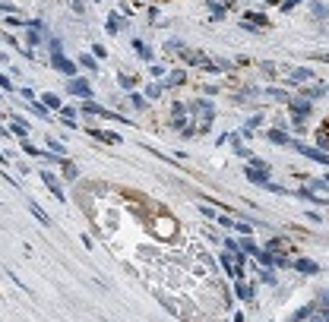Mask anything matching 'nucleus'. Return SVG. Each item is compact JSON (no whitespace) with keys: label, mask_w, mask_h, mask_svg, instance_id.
<instances>
[{"label":"nucleus","mask_w":329,"mask_h":322,"mask_svg":"<svg viewBox=\"0 0 329 322\" xmlns=\"http://www.w3.org/2000/svg\"><path fill=\"white\" fill-rule=\"evenodd\" d=\"M51 63H54L57 66V73H64V76H76V73H79V63H73V60H66V57L61 54V48H57V51H51Z\"/></svg>","instance_id":"f257e3e1"},{"label":"nucleus","mask_w":329,"mask_h":322,"mask_svg":"<svg viewBox=\"0 0 329 322\" xmlns=\"http://www.w3.org/2000/svg\"><path fill=\"white\" fill-rule=\"evenodd\" d=\"M291 148H297L301 155H307V158L320 161V164H329V152H323V148H310V146H304L301 139H295V142H291Z\"/></svg>","instance_id":"f03ea898"},{"label":"nucleus","mask_w":329,"mask_h":322,"mask_svg":"<svg viewBox=\"0 0 329 322\" xmlns=\"http://www.w3.org/2000/svg\"><path fill=\"white\" fill-rule=\"evenodd\" d=\"M38 177H41L44 183H48V190L54 193V199H57V202H64V199H66V196H64V186H61V180H57V177L51 174V171H38Z\"/></svg>","instance_id":"7ed1b4c3"},{"label":"nucleus","mask_w":329,"mask_h":322,"mask_svg":"<svg viewBox=\"0 0 329 322\" xmlns=\"http://www.w3.org/2000/svg\"><path fill=\"white\" fill-rule=\"evenodd\" d=\"M244 29H266L269 26V19H266V13H244V22H241Z\"/></svg>","instance_id":"20e7f679"},{"label":"nucleus","mask_w":329,"mask_h":322,"mask_svg":"<svg viewBox=\"0 0 329 322\" xmlns=\"http://www.w3.org/2000/svg\"><path fill=\"white\" fill-rule=\"evenodd\" d=\"M86 133H89L92 139H101V142H114V146H121V136H117V133L99 130V126H86Z\"/></svg>","instance_id":"39448f33"},{"label":"nucleus","mask_w":329,"mask_h":322,"mask_svg":"<svg viewBox=\"0 0 329 322\" xmlns=\"http://www.w3.org/2000/svg\"><path fill=\"white\" fill-rule=\"evenodd\" d=\"M288 108L295 117H307L310 114V98H288Z\"/></svg>","instance_id":"423d86ee"},{"label":"nucleus","mask_w":329,"mask_h":322,"mask_svg":"<svg viewBox=\"0 0 329 322\" xmlns=\"http://www.w3.org/2000/svg\"><path fill=\"white\" fill-rule=\"evenodd\" d=\"M244 174H247V180H253V183H260V186H263V183L269 180V171H263V168H257V164H250V168H247Z\"/></svg>","instance_id":"0eeeda50"},{"label":"nucleus","mask_w":329,"mask_h":322,"mask_svg":"<svg viewBox=\"0 0 329 322\" xmlns=\"http://www.w3.org/2000/svg\"><path fill=\"white\" fill-rule=\"evenodd\" d=\"M266 250H272L275 256H285V253H295L297 246H295V243H288V240H272V243L266 246Z\"/></svg>","instance_id":"6e6552de"},{"label":"nucleus","mask_w":329,"mask_h":322,"mask_svg":"<svg viewBox=\"0 0 329 322\" xmlns=\"http://www.w3.org/2000/svg\"><path fill=\"white\" fill-rule=\"evenodd\" d=\"M288 79H291V82H310V79H313V70H304V66L288 70Z\"/></svg>","instance_id":"1a4fd4ad"},{"label":"nucleus","mask_w":329,"mask_h":322,"mask_svg":"<svg viewBox=\"0 0 329 322\" xmlns=\"http://www.w3.org/2000/svg\"><path fill=\"white\" fill-rule=\"evenodd\" d=\"M70 92H73V95H92V86H89L86 79H76V76H73V82H70Z\"/></svg>","instance_id":"9d476101"},{"label":"nucleus","mask_w":329,"mask_h":322,"mask_svg":"<svg viewBox=\"0 0 329 322\" xmlns=\"http://www.w3.org/2000/svg\"><path fill=\"white\" fill-rule=\"evenodd\" d=\"M61 168H64V177H66V180H79V168H76L73 161L61 158Z\"/></svg>","instance_id":"9b49d317"},{"label":"nucleus","mask_w":329,"mask_h":322,"mask_svg":"<svg viewBox=\"0 0 329 322\" xmlns=\"http://www.w3.org/2000/svg\"><path fill=\"white\" fill-rule=\"evenodd\" d=\"M10 120H13V123H10V136H19V139H26V133H29V126H26V123H22V120H19V117H10Z\"/></svg>","instance_id":"f8f14e48"},{"label":"nucleus","mask_w":329,"mask_h":322,"mask_svg":"<svg viewBox=\"0 0 329 322\" xmlns=\"http://www.w3.org/2000/svg\"><path fill=\"white\" fill-rule=\"evenodd\" d=\"M295 268H297V272H304V275L320 272V265H317V262H310V259H297V262H295Z\"/></svg>","instance_id":"ddd939ff"},{"label":"nucleus","mask_w":329,"mask_h":322,"mask_svg":"<svg viewBox=\"0 0 329 322\" xmlns=\"http://www.w3.org/2000/svg\"><path fill=\"white\" fill-rule=\"evenodd\" d=\"M323 92H326V86H320V82H317V86H304V88H301L304 98H320Z\"/></svg>","instance_id":"4468645a"},{"label":"nucleus","mask_w":329,"mask_h":322,"mask_svg":"<svg viewBox=\"0 0 329 322\" xmlns=\"http://www.w3.org/2000/svg\"><path fill=\"white\" fill-rule=\"evenodd\" d=\"M104 29H108L111 35H117V32H121V29H124V19L117 16V13H111V16H108V26H104Z\"/></svg>","instance_id":"2eb2a0df"},{"label":"nucleus","mask_w":329,"mask_h":322,"mask_svg":"<svg viewBox=\"0 0 329 322\" xmlns=\"http://www.w3.org/2000/svg\"><path fill=\"white\" fill-rule=\"evenodd\" d=\"M133 51H136V57H143V60H152V51L146 48V41L136 38V41H133Z\"/></svg>","instance_id":"dca6fc26"},{"label":"nucleus","mask_w":329,"mask_h":322,"mask_svg":"<svg viewBox=\"0 0 329 322\" xmlns=\"http://www.w3.org/2000/svg\"><path fill=\"white\" fill-rule=\"evenodd\" d=\"M237 246H241V250H244V253H250V256H257V253H260V246H257V243H253V240H250V234H244V240H241V243H237Z\"/></svg>","instance_id":"f3484780"},{"label":"nucleus","mask_w":329,"mask_h":322,"mask_svg":"<svg viewBox=\"0 0 329 322\" xmlns=\"http://www.w3.org/2000/svg\"><path fill=\"white\" fill-rule=\"evenodd\" d=\"M76 63L82 66V70H89V73H95V70H99V63H95V57H89V54H82Z\"/></svg>","instance_id":"a211bd4d"},{"label":"nucleus","mask_w":329,"mask_h":322,"mask_svg":"<svg viewBox=\"0 0 329 322\" xmlns=\"http://www.w3.org/2000/svg\"><path fill=\"white\" fill-rule=\"evenodd\" d=\"M266 136H269V142H275V146H288V136H285V133H279V130H269Z\"/></svg>","instance_id":"6ab92c4d"},{"label":"nucleus","mask_w":329,"mask_h":322,"mask_svg":"<svg viewBox=\"0 0 329 322\" xmlns=\"http://www.w3.org/2000/svg\"><path fill=\"white\" fill-rule=\"evenodd\" d=\"M234 152L241 155V158H247V161L253 158V152H250V148H247V146H241V136H234Z\"/></svg>","instance_id":"aec40b11"},{"label":"nucleus","mask_w":329,"mask_h":322,"mask_svg":"<svg viewBox=\"0 0 329 322\" xmlns=\"http://www.w3.org/2000/svg\"><path fill=\"white\" fill-rule=\"evenodd\" d=\"M29 208H32V215H35V218H38L41 224H51V218H48V212H44L41 205H35V202H32V205H29Z\"/></svg>","instance_id":"412c9836"},{"label":"nucleus","mask_w":329,"mask_h":322,"mask_svg":"<svg viewBox=\"0 0 329 322\" xmlns=\"http://www.w3.org/2000/svg\"><path fill=\"white\" fill-rule=\"evenodd\" d=\"M19 146H22V152H26V155H35V158H38V148H35V146H32V142H29V139H22Z\"/></svg>","instance_id":"4be33fe9"},{"label":"nucleus","mask_w":329,"mask_h":322,"mask_svg":"<svg viewBox=\"0 0 329 322\" xmlns=\"http://www.w3.org/2000/svg\"><path fill=\"white\" fill-rule=\"evenodd\" d=\"M44 104H48V108H61V98H57L54 92H48L44 95Z\"/></svg>","instance_id":"5701e85b"},{"label":"nucleus","mask_w":329,"mask_h":322,"mask_svg":"<svg viewBox=\"0 0 329 322\" xmlns=\"http://www.w3.org/2000/svg\"><path fill=\"white\" fill-rule=\"evenodd\" d=\"M26 41H29V44H41V38H38V29H35V26H32V29H29V35H26Z\"/></svg>","instance_id":"b1692460"},{"label":"nucleus","mask_w":329,"mask_h":322,"mask_svg":"<svg viewBox=\"0 0 329 322\" xmlns=\"http://www.w3.org/2000/svg\"><path fill=\"white\" fill-rule=\"evenodd\" d=\"M146 95H149V98H159V95H162V86H159V82H152V86L146 88Z\"/></svg>","instance_id":"393cba45"},{"label":"nucleus","mask_w":329,"mask_h":322,"mask_svg":"<svg viewBox=\"0 0 329 322\" xmlns=\"http://www.w3.org/2000/svg\"><path fill=\"white\" fill-rule=\"evenodd\" d=\"M48 146H51V152H54V155H61V158H64V146L57 139H48Z\"/></svg>","instance_id":"a878e982"},{"label":"nucleus","mask_w":329,"mask_h":322,"mask_svg":"<svg viewBox=\"0 0 329 322\" xmlns=\"http://www.w3.org/2000/svg\"><path fill=\"white\" fill-rule=\"evenodd\" d=\"M0 88H3V92H13V82H10V76H3V73H0Z\"/></svg>","instance_id":"bb28decb"},{"label":"nucleus","mask_w":329,"mask_h":322,"mask_svg":"<svg viewBox=\"0 0 329 322\" xmlns=\"http://www.w3.org/2000/svg\"><path fill=\"white\" fill-rule=\"evenodd\" d=\"M117 79H121L124 88H133V86H136V79H133V76H117Z\"/></svg>","instance_id":"cd10ccee"},{"label":"nucleus","mask_w":329,"mask_h":322,"mask_svg":"<svg viewBox=\"0 0 329 322\" xmlns=\"http://www.w3.org/2000/svg\"><path fill=\"white\" fill-rule=\"evenodd\" d=\"M184 79H187V76H184V73H181V70H177V73H174V76H171L168 82H171V86H181V82H184Z\"/></svg>","instance_id":"c85d7f7f"},{"label":"nucleus","mask_w":329,"mask_h":322,"mask_svg":"<svg viewBox=\"0 0 329 322\" xmlns=\"http://www.w3.org/2000/svg\"><path fill=\"white\" fill-rule=\"evenodd\" d=\"M19 95H22V98H26V101H35V95H32V88H19Z\"/></svg>","instance_id":"c756f323"},{"label":"nucleus","mask_w":329,"mask_h":322,"mask_svg":"<svg viewBox=\"0 0 329 322\" xmlns=\"http://www.w3.org/2000/svg\"><path fill=\"white\" fill-rule=\"evenodd\" d=\"M297 3H301V0H282V10H285V13H288V10H291V6H297Z\"/></svg>","instance_id":"7c9ffc66"},{"label":"nucleus","mask_w":329,"mask_h":322,"mask_svg":"<svg viewBox=\"0 0 329 322\" xmlns=\"http://www.w3.org/2000/svg\"><path fill=\"white\" fill-rule=\"evenodd\" d=\"M234 228L241 231V234H250V224H244V221H234Z\"/></svg>","instance_id":"2f4dec72"},{"label":"nucleus","mask_w":329,"mask_h":322,"mask_svg":"<svg viewBox=\"0 0 329 322\" xmlns=\"http://www.w3.org/2000/svg\"><path fill=\"white\" fill-rule=\"evenodd\" d=\"M215 221H219L222 228H234V221H231V218H225V215H222V218H215Z\"/></svg>","instance_id":"473e14b6"},{"label":"nucleus","mask_w":329,"mask_h":322,"mask_svg":"<svg viewBox=\"0 0 329 322\" xmlns=\"http://www.w3.org/2000/svg\"><path fill=\"white\" fill-rule=\"evenodd\" d=\"M0 13H6V16H10V13H16V6H10V3H0Z\"/></svg>","instance_id":"72a5a7b5"},{"label":"nucleus","mask_w":329,"mask_h":322,"mask_svg":"<svg viewBox=\"0 0 329 322\" xmlns=\"http://www.w3.org/2000/svg\"><path fill=\"white\" fill-rule=\"evenodd\" d=\"M73 10H76V13H82V10H86V3H82V0H73Z\"/></svg>","instance_id":"f704fd0d"},{"label":"nucleus","mask_w":329,"mask_h":322,"mask_svg":"<svg viewBox=\"0 0 329 322\" xmlns=\"http://www.w3.org/2000/svg\"><path fill=\"white\" fill-rule=\"evenodd\" d=\"M317 60H323V63H329V54H320V57H317Z\"/></svg>","instance_id":"c9c22d12"},{"label":"nucleus","mask_w":329,"mask_h":322,"mask_svg":"<svg viewBox=\"0 0 329 322\" xmlns=\"http://www.w3.org/2000/svg\"><path fill=\"white\" fill-rule=\"evenodd\" d=\"M209 3H228V0H209Z\"/></svg>","instance_id":"e433bc0d"},{"label":"nucleus","mask_w":329,"mask_h":322,"mask_svg":"<svg viewBox=\"0 0 329 322\" xmlns=\"http://www.w3.org/2000/svg\"><path fill=\"white\" fill-rule=\"evenodd\" d=\"M0 161H3V164H6V155H3V152H0Z\"/></svg>","instance_id":"4c0bfd02"},{"label":"nucleus","mask_w":329,"mask_h":322,"mask_svg":"<svg viewBox=\"0 0 329 322\" xmlns=\"http://www.w3.org/2000/svg\"><path fill=\"white\" fill-rule=\"evenodd\" d=\"M0 60H3V51H0Z\"/></svg>","instance_id":"58836bf2"}]
</instances>
